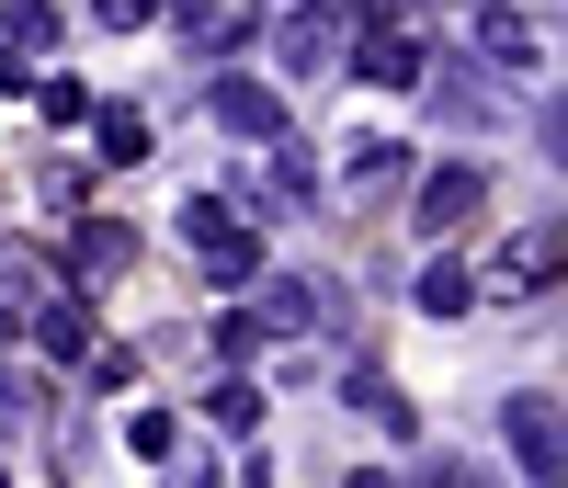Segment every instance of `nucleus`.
<instances>
[{"instance_id":"nucleus-27","label":"nucleus","mask_w":568,"mask_h":488,"mask_svg":"<svg viewBox=\"0 0 568 488\" xmlns=\"http://www.w3.org/2000/svg\"><path fill=\"white\" fill-rule=\"evenodd\" d=\"M342 12H353V23H387V0H342Z\"/></svg>"},{"instance_id":"nucleus-16","label":"nucleus","mask_w":568,"mask_h":488,"mask_svg":"<svg viewBox=\"0 0 568 488\" xmlns=\"http://www.w3.org/2000/svg\"><path fill=\"white\" fill-rule=\"evenodd\" d=\"M262 318H273V329H329L342 307H329V284H307V273H284L273 296H262Z\"/></svg>"},{"instance_id":"nucleus-23","label":"nucleus","mask_w":568,"mask_h":488,"mask_svg":"<svg viewBox=\"0 0 568 488\" xmlns=\"http://www.w3.org/2000/svg\"><path fill=\"white\" fill-rule=\"evenodd\" d=\"M125 455H149V466H171L182 444H171V420H160V409H136V420H125Z\"/></svg>"},{"instance_id":"nucleus-15","label":"nucleus","mask_w":568,"mask_h":488,"mask_svg":"<svg viewBox=\"0 0 568 488\" xmlns=\"http://www.w3.org/2000/svg\"><path fill=\"white\" fill-rule=\"evenodd\" d=\"M409 307L420 318H466V307H478V262H420L409 273Z\"/></svg>"},{"instance_id":"nucleus-2","label":"nucleus","mask_w":568,"mask_h":488,"mask_svg":"<svg viewBox=\"0 0 568 488\" xmlns=\"http://www.w3.org/2000/svg\"><path fill=\"white\" fill-rule=\"evenodd\" d=\"M478 205H489V160H433V171L409 182V227H420V238H444V227H466Z\"/></svg>"},{"instance_id":"nucleus-20","label":"nucleus","mask_w":568,"mask_h":488,"mask_svg":"<svg viewBox=\"0 0 568 488\" xmlns=\"http://www.w3.org/2000/svg\"><path fill=\"white\" fill-rule=\"evenodd\" d=\"M23 103H45V114H58V125H80V114H91V91H80V80H58V69H45V80L23 91Z\"/></svg>"},{"instance_id":"nucleus-4","label":"nucleus","mask_w":568,"mask_h":488,"mask_svg":"<svg viewBox=\"0 0 568 488\" xmlns=\"http://www.w3.org/2000/svg\"><path fill=\"white\" fill-rule=\"evenodd\" d=\"M546 284H557V227H546V216L511 227L500 251L478 262V296H500V307H511V296H546Z\"/></svg>"},{"instance_id":"nucleus-10","label":"nucleus","mask_w":568,"mask_h":488,"mask_svg":"<svg viewBox=\"0 0 568 488\" xmlns=\"http://www.w3.org/2000/svg\"><path fill=\"white\" fill-rule=\"evenodd\" d=\"M420 69H433V45H420V34H387V23H375V34L353 45V80H364V91H420Z\"/></svg>"},{"instance_id":"nucleus-8","label":"nucleus","mask_w":568,"mask_h":488,"mask_svg":"<svg viewBox=\"0 0 568 488\" xmlns=\"http://www.w3.org/2000/svg\"><path fill=\"white\" fill-rule=\"evenodd\" d=\"M466 58H478L489 80H535V69H546V23H535V12H511V0H489Z\"/></svg>"},{"instance_id":"nucleus-6","label":"nucleus","mask_w":568,"mask_h":488,"mask_svg":"<svg viewBox=\"0 0 568 488\" xmlns=\"http://www.w3.org/2000/svg\"><path fill=\"white\" fill-rule=\"evenodd\" d=\"M262 34H273V69H284V80L342 69V12H329V0H307V12H273Z\"/></svg>"},{"instance_id":"nucleus-13","label":"nucleus","mask_w":568,"mask_h":488,"mask_svg":"<svg viewBox=\"0 0 568 488\" xmlns=\"http://www.w3.org/2000/svg\"><path fill=\"white\" fill-rule=\"evenodd\" d=\"M420 160L398 149V136H353V149H342V193H398Z\"/></svg>"},{"instance_id":"nucleus-14","label":"nucleus","mask_w":568,"mask_h":488,"mask_svg":"<svg viewBox=\"0 0 568 488\" xmlns=\"http://www.w3.org/2000/svg\"><path fill=\"white\" fill-rule=\"evenodd\" d=\"M34 409H45V375L23 364V340H12V318H0V431H34Z\"/></svg>"},{"instance_id":"nucleus-25","label":"nucleus","mask_w":568,"mask_h":488,"mask_svg":"<svg viewBox=\"0 0 568 488\" xmlns=\"http://www.w3.org/2000/svg\"><path fill=\"white\" fill-rule=\"evenodd\" d=\"M409 488H478V477H466V455H420V477Z\"/></svg>"},{"instance_id":"nucleus-11","label":"nucleus","mask_w":568,"mask_h":488,"mask_svg":"<svg viewBox=\"0 0 568 488\" xmlns=\"http://www.w3.org/2000/svg\"><path fill=\"white\" fill-rule=\"evenodd\" d=\"M171 23L194 34L205 58H216V45H251V34H262V12H251V0H171Z\"/></svg>"},{"instance_id":"nucleus-22","label":"nucleus","mask_w":568,"mask_h":488,"mask_svg":"<svg viewBox=\"0 0 568 488\" xmlns=\"http://www.w3.org/2000/svg\"><path fill=\"white\" fill-rule=\"evenodd\" d=\"M205 409H216V431H251V420H262V398H251L240 375H216V398H205Z\"/></svg>"},{"instance_id":"nucleus-7","label":"nucleus","mask_w":568,"mask_h":488,"mask_svg":"<svg viewBox=\"0 0 568 488\" xmlns=\"http://www.w3.org/2000/svg\"><path fill=\"white\" fill-rule=\"evenodd\" d=\"M420 103H433L444 125H466V136H478V125H500V103H511V91H500L478 58H444V69H420Z\"/></svg>"},{"instance_id":"nucleus-3","label":"nucleus","mask_w":568,"mask_h":488,"mask_svg":"<svg viewBox=\"0 0 568 488\" xmlns=\"http://www.w3.org/2000/svg\"><path fill=\"white\" fill-rule=\"evenodd\" d=\"M500 455L524 466V488H557V398L546 386H511L500 398Z\"/></svg>"},{"instance_id":"nucleus-18","label":"nucleus","mask_w":568,"mask_h":488,"mask_svg":"<svg viewBox=\"0 0 568 488\" xmlns=\"http://www.w3.org/2000/svg\"><path fill=\"white\" fill-rule=\"evenodd\" d=\"M34 296H45V262L23 251V238H0V318H23Z\"/></svg>"},{"instance_id":"nucleus-19","label":"nucleus","mask_w":568,"mask_h":488,"mask_svg":"<svg viewBox=\"0 0 568 488\" xmlns=\"http://www.w3.org/2000/svg\"><path fill=\"white\" fill-rule=\"evenodd\" d=\"M205 353H216V375H240V364L262 353V318H240V307H227V318H216V340H205Z\"/></svg>"},{"instance_id":"nucleus-12","label":"nucleus","mask_w":568,"mask_h":488,"mask_svg":"<svg viewBox=\"0 0 568 488\" xmlns=\"http://www.w3.org/2000/svg\"><path fill=\"white\" fill-rule=\"evenodd\" d=\"M342 398L375 420V431H387V444H420V420H409V398H398V386L387 375H375V364H342Z\"/></svg>"},{"instance_id":"nucleus-26","label":"nucleus","mask_w":568,"mask_h":488,"mask_svg":"<svg viewBox=\"0 0 568 488\" xmlns=\"http://www.w3.org/2000/svg\"><path fill=\"white\" fill-rule=\"evenodd\" d=\"M342 488H398V477H387V466H353V477H342Z\"/></svg>"},{"instance_id":"nucleus-21","label":"nucleus","mask_w":568,"mask_h":488,"mask_svg":"<svg viewBox=\"0 0 568 488\" xmlns=\"http://www.w3.org/2000/svg\"><path fill=\"white\" fill-rule=\"evenodd\" d=\"M0 34H23V45H58V12H45V0H0Z\"/></svg>"},{"instance_id":"nucleus-29","label":"nucleus","mask_w":568,"mask_h":488,"mask_svg":"<svg viewBox=\"0 0 568 488\" xmlns=\"http://www.w3.org/2000/svg\"><path fill=\"white\" fill-rule=\"evenodd\" d=\"M0 488H12V477H0Z\"/></svg>"},{"instance_id":"nucleus-17","label":"nucleus","mask_w":568,"mask_h":488,"mask_svg":"<svg viewBox=\"0 0 568 488\" xmlns=\"http://www.w3.org/2000/svg\"><path fill=\"white\" fill-rule=\"evenodd\" d=\"M91 136H103V160H149V114H136V103H91Z\"/></svg>"},{"instance_id":"nucleus-24","label":"nucleus","mask_w":568,"mask_h":488,"mask_svg":"<svg viewBox=\"0 0 568 488\" xmlns=\"http://www.w3.org/2000/svg\"><path fill=\"white\" fill-rule=\"evenodd\" d=\"M171 12V0H91V23H103V34H136V23H160Z\"/></svg>"},{"instance_id":"nucleus-9","label":"nucleus","mask_w":568,"mask_h":488,"mask_svg":"<svg viewBox=\"0 0 568 488\" xmlns=\"http://www.w3.org/2000/svg\"><path fill=\"white\" fill-rule=\"evenodd\" d=\"M114 273H136V227H114V216H80V227H69V284L91 296V284H114Z\"/></svg>"},{"instance_id":"nucleus-5","label":"nucleus","mask_w":568,"mask_h":488,"mask_svg":"<svg viewBox=\"0 0 568 488\" xmlns=\"http://www.w3.org/2000/svg\"><path fill=\"white\" fill-rule=\"evenodd\" d=\"M205 114H216V136H240V149H273V136H284V91L216 69V80H205Z\"/></svg>"},{"instance_id":"nucleus-1","label":"nucleus","mask_w":568,"mask_h":488,"mask_svg":"<svg viewBox=\"0 0 568 488\" xmlns=\"http://www.w3.org/2000/svg\"><path fill=\"white\" fill-rule=\"evenodd\" d=\"M182 238H194V273L216 284V296H240V284L262 273V238H251L240 216H227L216 193H194V205H182Z\"/></svg>"},{"instance_id":"nucleus-28","label":"nucleus","mask_w":568,"mask_h":488,"mask_svg":"<svg viewBox=\"0 0 568 488\" xmlns=\"http://www.w3.org/2000/svg\"><path fill=\"white\" fill-rule=\"evenodd\" d=\"M171 488H216V466H182V477H171Z\"/></svg>"}]
</instances>
